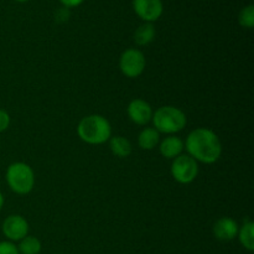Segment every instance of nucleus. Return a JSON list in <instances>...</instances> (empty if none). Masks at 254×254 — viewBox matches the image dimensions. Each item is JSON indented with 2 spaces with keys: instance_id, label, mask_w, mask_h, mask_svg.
Listing matches in <instances>:
<instances>
[{
  "instance_id": "1",
  "label": "nucleus",
  "mask_w": 254,
  "mask_h": 254,
  "mask_svg": "<svg viewBox=\"0 0 254 254\" xmlns=\"http://www.w3.org/2000/svg\"><path fill=\"white\" fill-rule=\"evenodd\" d=\"M188 155L197 163L213 164L222 155V143L213 130L208 128H196L184 141Z\"/></svg>"
},
{
  "instance_id": "2",
  "label": "nucleus",
  "mask_w": 254,
  "mask_h": 254,
  "mask_svg": "<svg viewBox=\"0 0 254 254\" xmlns=\"http://www.w3.org/2000/svg\"><path fill=\"white\" fill-rule=\"evenodd\" d=\"M77 134L82 141L91 145H101L112 138V126L106 117L91 114L81 119Z\"/></svg>"
},
{
  "instance_id": "3",
  "label": "nucleus",
  "mask_w": 254,
  "mask_h": 254,
  "mask_svg": "<svg viewBox=\"0 0 254 254\" xmlns=\"http://www.w3.org/2000/svg\"><path fill=\"white\" fill-rule=\"evenodd\" d=\"M151 121H153L154 128L159 133L169 134V135L181 131L188 124L186 114L180 108H176L174 106H164L158 108L153 113Z\"/></svg>"
},
{
  "instance_id": "4",
  "label": "nucleus",
  "mask_w": 254,
  "mask_h": 254,
  "mask_svg": "<svg viewBox=\"0 0 254 254\" xmlns=\"http://www.w3.org/2000/svg\"><path fill=\"white\" fill-rule=\"evenodd\" d=\"M5 180L10 190L14 191L15 193L26 195L31 192L35 186V174L31 166L27 165L26 163L17 161L10 164L9 168L6 169Z\"/></svg>"
},
{
  "instance_id": "5",
  "label": "nucleus",
  "mask_w": 254,
  "mask_h": 254,
  "mask_svg": "<svg viewBox=\"0 0 254 254\" xmlns=\"http://www.w3.org/2000/svg\"><path fill=\"white\" fill-rule=\"evenodd\" d=\"M171 175L179 184H191L198 175V164L188 154H181L171 164Z\"/></svg>"
},
{
  "instance_id": "6",
  "label": "nucleus",
  "mask_w": 254,
  "mask_h": 254,
  "mask_svg": "<svg viewBox=\"0 0 254 254\" xmlns=\"http://www.w3.org/2000/svg\"><path fill=\"white\" fill-rule=\"evenodd\" d=\"M146 60L143 52L136 49H128L122 54L119 60V68L128 78H136L144 72Z\"/></svg>"
},
{
  "instance_id": "7",
  "label": "nucleus",
  "mask_w": 254,
  "mask_h": 254,
  "mask_svg": "<svg viewBox=\"0 0 254 254\" xmlns=\"http://www.w3.org/2000/svg\"><path fill=\"white\" fill-rule=\"evenodd\" d=\"M1 231L10 242H20L29 233V222L20 215H10L2 222Z\"/></svg>"
},
{
  "instance_id": "8",
  "label": "nucleus",
  "mask_w": 254,
  "mask_h": 254,
  "mask_svg": "<svg viewBox=\"0 0 254 254\" xmlns=\"http://www.w3.org/2000/svg\"><path fill=\"white\" fill-rule=\"evenodd\" d=\"M133 9L144 22H151L163 15L164 5L161 0H133Z\"/></svg>"
},
{
  "instance_id": "9",
  "label": "nucleus",
  "mask_w": 254,
  "mask_h": 254,
  "mask_svg": "<svg viewBox=\"0 0 254 254\" xmlns=\"http://www.w3.org/2000/svg\"><path fill=\"white\" fill-rule=\"evenodd\" d=\"M129 119L138 126H145L153 118V108L146 101L140 98H135L128 104L127 108Z\"/></svg>"
},
{
  "instance_id": "10",
  "label": "nucleus",
  "mask_w": 254,
  "mask_h": 254,
  "mask_svg": "<svg viewBox=\"0 0 254 254\" xmlns=\"http://www.w3.org/2000/svg\"><path fill=\"white\" fill-rule=\"evenodd\" d=\"M238 230H240V226L231 217L218 218L212 228L215 237L222 242H230L235 240L238 235Z\"/></svg>"
},
{
  "instance_id": "11",
  "label": "nucleus",
  "mask_w": 254,
  "mask_h": 254,
  "mask_svg": "<svg viewBox=\"0 0 254 254\" xmlns=\"http://www.w3.org/2000/svg\"><path fill=\"white\" fill-rule=\"evenodd\" d=\"M184 149H185L184 140L176 135L166 136L160 141V145H159L161 155L166 159H173V160L183 154Z\"/></svg>"
},
{
  "instance_id": "12",
  "label": "nucleus",
  "mask_w": 254,
  "mask_h": 254,
  "mask_svg": "<svg viewBox=\"0 0 254 254\" xmlns=\"http://www.w3.org/2000/svg\"><path fill=\"white\" fill-rule=\"evenodd\" d=\"M160 143V133L155 128H144L139 133L138 144L143 150H153Z\"/></svg>"
},
{
  "instance_id": "13",
  "label": "nucleus",
  "mask_w": 254,
  "mask_h": 254,
  "mask_svg": "<svg viewBox=\"0 0 254 254\" xmlns=\"http://www.w3.org/2000/svg\"><path fill=\"white\" fill-rule=\"evenodd\" d=\"M109 148H111L113 155L118 156V158H128L133 150L130 141L121 135L112 136L109 139Z\"/></svg>"
},
{
  "instance_id": "14",
  "label": "nucleus",
  "mask_w": 254,
  "mask_h": 254,
  "mask_svg": "<svg viewBox=\"0 0 254 254\" xmlns=\"http://www.w3.org/2000/svg\"><path fill=\"white\" fill-rule=\"evenodd\" d=\"M155 37V27L151 22H144L134 32V41L139 46H146Z\"/></svg>"
},
{
  "instance_id": "15",
  "label": "nucleus",
  "mask_w": 254,
  "mask_h": 254,
  "mask_svg": "<svg viewBox=\"0 0 254 254\" xmlns=\"http://www.w3.org/2000/svg\"><path fill=\"white\" fill-rule=\"evenodd\" d=\"M238 240L241 245L250 252L254 251V223L251 220H246L242 227L238 230Z\"/></svg>"
},
{
  "instance_id": "16",
  "label": "nucleus",
  "mask_w": 254,
  "mask_h": 254,
  "mask_svg": "<svg viewBox=\"0 0 254 254\" xmlns=\"http://www.w3.org/2000/svg\"><path fill=\"white\" fill-rule=\"evenodd\" d=\"M41 242L34 236H26L20 241L17 250L20 254H39L41 252Z\"/></svg>"
},
{
  "instance_id": "17",
  "label": "nucleus",
  "mask_w": 254,
  "mask_h": 254,
  "mask_svg": "<svg viewBox=\"0 0 254 254\" xmlns=\"http://www.w3.org/2000/svg\"><path fill=\"white\" fill-rule=\"evenodd\" d=\"M238 22L242 27L246 29H253L254 26V6L252 4L243 7L238 15Z\"/></svg>"
},
{
  "instance_id": "18",
  "label": "nucleus",
  "mask_w": 254,
  "mask_h": 254,
  "mask_svg": "<svg viewBox=\"0 0 254 254\" xmlns=\"http://www.w3.org/2000/svg\"><path fill=\"white\" fill-rule=\"evenodd\" d=\"M0 254H20L17 246L10 241H2L0 242Z\"/></svg>"
},
{
  "instance_id": "19",
  "label": "nucleus",
  "mask_w": 254,
  "mask_h": 254,
  "mask_svg": "<svg viewBox=\"0 0 254 254\" xmlns=\"http://www.w3.org/2000/svg\"><path fill=\"white\" fill-rule=\"evenodd\" d=\"M10 126V116L6 111L0 108V133H4Z\"/></svg>"
},
{
  "instance_id": "20",
  "label": "nucleus",
  "mask_w": 254,
  "mask_h": 254,
  "mask_svg": "<svg viewBox=\"0 0 254 254\" xmlns=\"http://www.w3.org/2000/svg\"><path fill=\"white\" fill-rule=\"evenodd\" d=\"M60 1H61V4L64 5V7L68 9V7L78 6V5H81L84 0H60Z\"/></svg>"
},
{
  "instance_id": "21",
  "label": "nucleus",
  "mask_w": 254,
  "mask_h": 254,
  "mask_svg": "<svg viewBox=\"0 0 254 254\" xmlns=\"http://www.w3.org/2000/svg\"><path fill=\"white\" fill-rule=\"evenodd\" d=\"M4 202H5V200H4V195H2V193L0 192V210H1L2 206H4Z\"/></svg>"
},
{
  "instance_id": "22",
  "label": "nucleus",
  "mask_w": 254,
  "mask_h": 254,
  "mask_svg": "<svg viewBox=\"0 0 254 254\" xmlns=\"http://www.w3.org/2000/svg\"><path fill=\"white\" fill-rule=\"evenodd\" d=\"M16 1H19V2H25V1H29V0H16Z\"/></svg>"
}]
</instances>
